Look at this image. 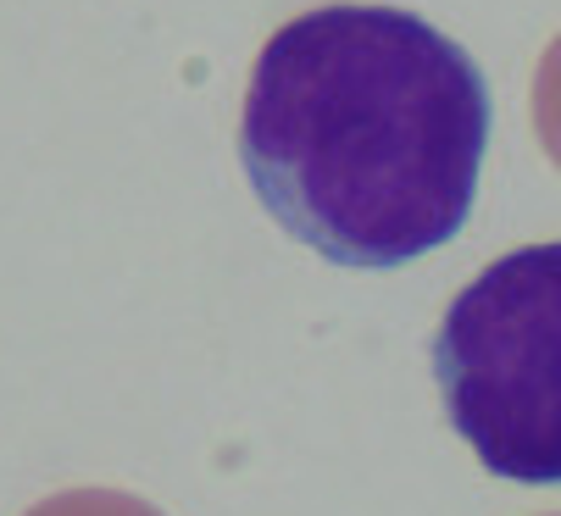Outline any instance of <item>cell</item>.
Here are the masks:
<instances>
[{
	"mask_svg": "<svg viewBox=\"0 0 561 516\" xmlns=\"http://www.w3.org/2000/svg\"><path fill=\"white\" fill-rule=\"evenodd\" d=\"M490 145V83L434 23L317 7L256 56L239 156L262 206L340 267H407L456 239Z\"/></svg>",
	"mask_w": 561,
	"mask_h": 516,
	"instance_id": "1",
	"label": "cell"
},
{
	"mask_svg": "<svg viewBox=\"0 0 561 516\" xmlns=\"http://www.w3.org/2000/svg\"><path fill=\"white\" fill-rule=\"evenodd\" d=\"M434 378L495 478L561 483V244L501 255L450 300Z\"/></svg>",
	"mask_w": 561,
	"mask_h": 516,
	"instance_id": "2",
	"label": "cell"
},
{
	"mask_svg": "<svg viewBox=\"0 0 561 516\" xmlns=\"http://www.w3.org/2000/svg\"><path fill=\"white\" fill-rule=\"evenodd\" d=\"M534 134H539L545 156L561 167V34L534 72Z\"/></svg>",
	"mask_w": 561,
	"mask_h": 516,
	"instance_id": "3",
	"label": "cell"
},
{
	"mask_svg": "<svg viewBox=\"0 0 561 516\" xmlns=\"http://www.w3.org/2000/svg\"><path fill=\"white\" fill-rule=\"evenodd\" d=\"M28 516H162V511L117 489H67V494L39 500Z\"/></svg>",
	"mask_w": 561,
	"mask_h": 516,
	"instance_id": "4",
	"label": "cell"
}]
</instances>
